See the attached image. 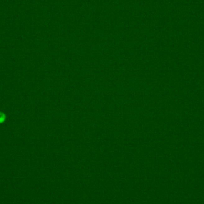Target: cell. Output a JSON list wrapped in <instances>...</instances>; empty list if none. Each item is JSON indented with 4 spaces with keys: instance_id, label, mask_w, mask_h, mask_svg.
Wrapping results in <instances>:
<instances>
[{
    "instance_id": "obj_1",
    "label": "cell",
    "mask_w": 204,
    "mask_h": 204,
    "mask_svg": "<svg viewBox=\"0 0 204 204\" xmlns=\"http://www.w3.org/2000/svg\"><path fill=\"white\" fill-rule=\"evenodd\" d=\"M6 120V115L0 112V124L3 123Z\"/></svg>"
}]
</instances>
